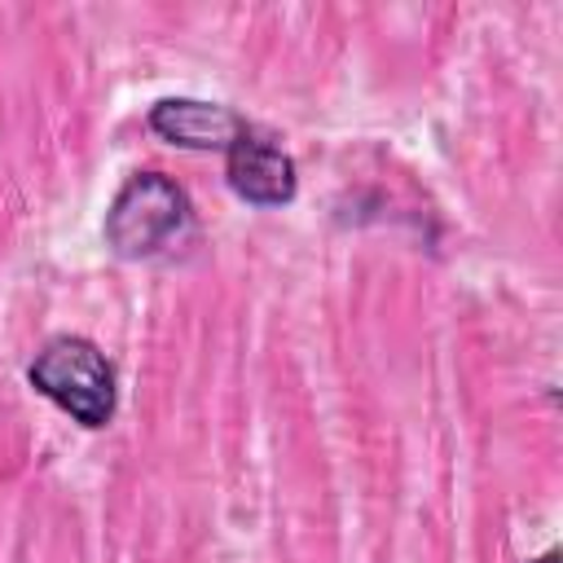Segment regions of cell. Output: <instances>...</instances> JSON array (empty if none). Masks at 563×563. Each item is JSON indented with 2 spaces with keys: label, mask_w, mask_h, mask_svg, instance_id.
<instances>
[{
  "label": "cell",
  "mask_w": 563,
  "mask_h": 563,
  "mask_svg": "<svg viewBox=\"0 0 563 563\" xmlns=\"http://www.w3.org/2000/svg\"><path fill=\"white\" fill-rule=\"evenodd\" d=\"M26 383L35 396H44L84 431H101L114 422L119 374L114 361L101 352V343H92L88 334H70V330L48 334L26 365Z\"/></svg>",
  "instance_id": "7a4b0ae2"
},
{
  "label": "cell",
  "mask_w": 563,
  "mask_h": 563,
  "mask_svg": "<svg viewBox=\"0 0 563 563\" xmlns=\"http://www.w3.org/2000/svg\"><path fill=\"white\" fill-rule=\"evenodd\" d=\"M224 180L229 189L251 202V207H290L299 194V167L295 158L282 150V141L273 132H264L260 123H242L238 136L224 150Z\"/></svg>",
  "instance_id": "3957f363"
},
{
  "label": "cell",
  "mask_w": 563,
  "mask_h": 563,
  "mask_svg": "<svg viewBox=\"0 0 563 563\" xmlns=\"http://www.w3.org/2000/svg\"><path fill=\"white\" fill-rule=\"evenodd\" d=\"M101 238L119 260H172L198 242V211L167 172H132L101 220Z\"/></svg>",
  "instance_id": "6da1fadb"
},
{
  "label": "cell",
  "mask_w": 563,
  "mask_h": 563,
  "mask_svg": "<svg viewBox=\"0 0 563 563\" xmlns=\"http://www.w3.org/2000/svg\"><path fill=\"white\" fill-rule=\"evenodd\" d=\"M532 563H559V550H545V554H537Z\"/></svg>",
  "instance_id": "5b68a950"
},
{
  "label": "cell",
  "mask_w": 563,
  "mask_h": 563,
  "mask_svg": "<svg viewBox=\"0 0 563 563\" xmlns=\"http://www.w3.org/2000/svg\"><path fill=\"white\" fill-rule=\"evenodd\" d=\"M150 132L163 136L176 150H229V141L238 136V128L246 123L238 110H229L224 101H207V97H158L145 114Z\"/></svg>",
  "instance_id": "277c9868"
}]
</instances>
